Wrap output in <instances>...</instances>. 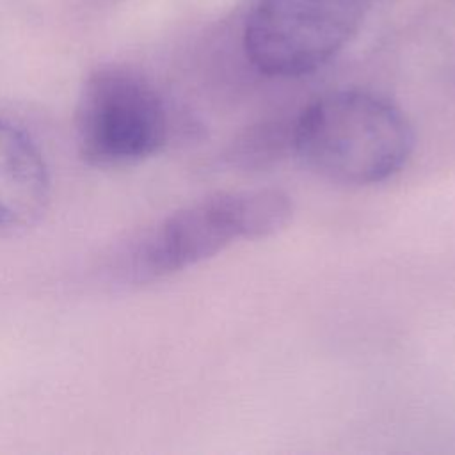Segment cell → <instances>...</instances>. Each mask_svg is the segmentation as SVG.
<instances>
[{
    "label": "cell",
    "instance_id": "277c9868",
    "mask_svg": "<svg viewBox=\"0 0 455 455\" xmlns=\"http://www.w3.org/2000/svg\"><path fill=\"white\" fill-rule=\"evenodd\" d=\"M368 7L370 0H259L245 21V55L268 76L313 73L354 37Z\"/></svg>",
    "mask_w": 455,
    "mask_h": 455
},
{
    "label": "cell",
    "instance_id": "6da1fadb",
    "mask_svg": "<svg viewBox=\"0 0 455 455\" xmlns=\"http://www.w3.org/2000/svg\"><path fill=\"white\" fill-rule=\"evenodd\" d=\"M291 197L279 188L220 192L169 213L116 249L108 277L144 286L213 258L236 240H258L284 229Z\"/></svg>",
    "mask_w": 455,
    "mask_h": 455
},
{
    "label": "cell",
    "instance_id": "3957f363",
    "mask_svg": "<svg viewBox=\"0 0 455 455\" xmlns=\"http://www.w3.org/2000/svg\"><path fill=\"white\" fill-rule=\"evenodd\" d=\"M80 158L96 169H124L156 155L171 139V108L139 71L108 64L84 82L75 108Z\"/></svg>",
    "mask_w": 455,
    "mask_h": 455
},
{
    "label": "cell",
    "instance_id": "5b68a950",
    "mask_svg": "<svg viewBox=\"0 0 455 455\" xmlns=\"http://www.w3.org/2000/svg\"><path fill=\"white\" fill-rule=\"evenodd\" d=\"M50 197V171L36 140L0 117V238H16L36 228Z\"/></svg>",
    "mask_w": 455,
    "mask_h": 455
},
{
    "label": "cell",
    "instance_id": "7a4b0ae2",
    "mask_svg": "<svg viewBox=\"0 0 455 455\" xmlns=\"http://www.w3.org/2000/svg\"><path fill=\"white\" fill-rule=\"evenodd\" d=\"M414 144L407 116L389 100L359 89L318 98L291 124V153L316 176L350 187L395 176Z\"/></svg>",
    "mask_w": 455,
    "mask_h": 455
},
{
    "label": "cell",
    "instance_id": "8992f818",
    "mask_svg": "<svg viewBox=\"0 0 455 455\" xmlns=\"http://www.w3.org/2000/svg\"><path fill=\"white\" fill-rule=\"evenodd\" d=\"M291 124L293 121L263 123L245 132L229 149V160L240 167H265L291 153Z\"/></svg>",
    "mask_w": 455,
    "mask_h": 455
}]
</instances>
